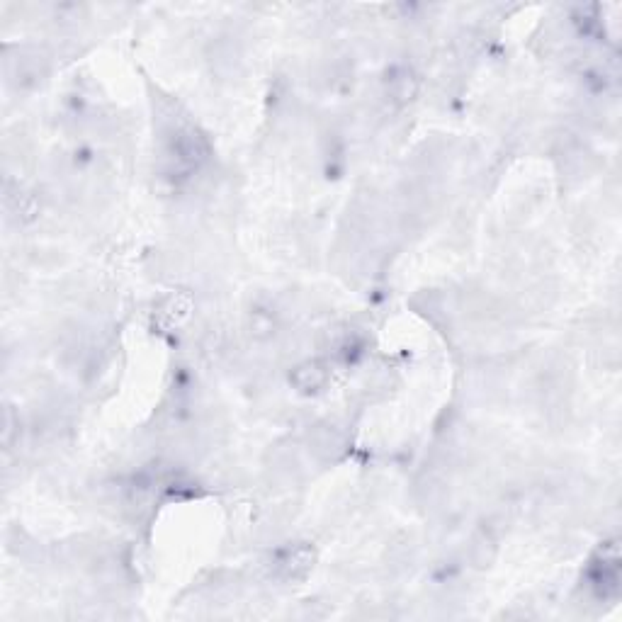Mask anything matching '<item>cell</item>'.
Instances as JSON below:
<instances>
[{"label": "cell", "mask_w": 622, "mask_h": 622, "mask_svg": "<svg viewBox=\"0 0 622 622\" xmlns=\"http://www.w3.org/2000/svg\"><path fill=\"white\" fill-rule=\"evenodd\" d=\"M309 445L311 452L319 462H338L343 455H346V435L338 431L336 426H329V423H321L316 426L314 431L309 433Z\"/></svg>", "instance_id": "cell-6"}, {"label": "cell", "mask_w": 622, "mask_h": 622, "mask_svg": "<svg viewBox=\"0 0 622 622\" xmlns=\"http://www.w3.org/2000/svg\"><path fill=\"white\" fill-rule=\"evenodd\" d=\"M465 557L469 567L477 571H486L494 567V562L499 559V537L494 535V530L491 528L474 530L467 542Z\"/></svg>", "instance_id": "cell-7"}, {"label": "cell", "mask_w": 622, "mask_h": 622, "mask_svg": "<svg viewBox=\"0 0 622 622\" xmlns=\"http://www.w3.org/2000/svg\"><path fill=\"white\" fill-rule=\"evenodd\" d=\"M49 59L39 49H25L18 59H5V76L8 83L18 88H35L47 78Z\"/></svg>", "instance_id": "cell-3"}, {"label": "cell", "mask_w": 622, "mask_h": 622, "mask_svg": "<svg viewBox=\"0 0 622 622\" xmlns=\"http://www.w3.org/2000/svg\"><path fill=\"white\" fill-rule=\"evenodd\" d=\"M212 154V146L205 134L200 132L192 124H178L171 129V144H168V156L175 166H180L183 171H197L200 166H205Z\"/></svg>", "instance_id": "cell-1"}, {"label": "cell", "mask_w": 622, "mask_h": 622, "mask_svg": "<svg viewBox=\"0 0 622 622\" xmlns=\"http://www.w3.org/2000/svg\"><path fill=\"white\" fill-rule=\"evenodd\" d=\"M331 377V363H326V360H302V363L292 367L290 384L294 387V392L304 394V397H314V394H321L329 387Z\"/></svg>", "instance_id": "cell-4"}, {"label": "cell", "mask_w": 622, "mask_h": 622, "mask_svg": "<svg viewBox=\"0 0 622 622\" xmlns=\"http://www.w3.org/2000/svg\"><path fill=\"white\" fill-rule=\"evenodd\" d=\"M190 309H192V302L188 294H171V297H166L161 304H158L154 319L161 329L168 331V329H173V326H178L180 321L188 319Z\"/></svg>", "instance_id": "cell-8"}, {"label": "cell", "mask_w": 622, "mask_h": 622, "mask_svg": "<svg viewBox=\"0 0 622 622\" xmlns=\"http://www.w3.org/2000/svg\"><path fill=\"white\" fill-rule=\"evenodd\" d=\"M384 98L392 107H406L411 105L421 93V81H418L416 71L411 66H394L387 71L382 83Z\"/></svg>", "instance_id": "cell-5"}, {"label": "cell", "mask_w": 622, "mask_h": 622, "mask_svg": "<svg viewBox=\"0 0 622 622\" xmlns=\"http://www.w3.org/2000/svg\"><path fill=\"white\" fill-rule=\"evenodd\" d=\"M316 567V550L309 542H297L273 557V576L282 584H302Z\"/></svg>", "instance_id": "cell-2"}]
</instances>
